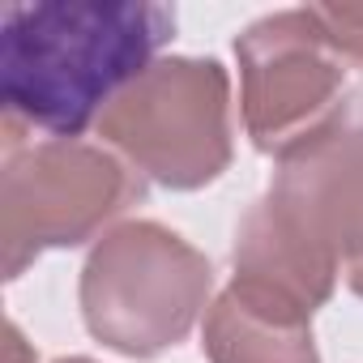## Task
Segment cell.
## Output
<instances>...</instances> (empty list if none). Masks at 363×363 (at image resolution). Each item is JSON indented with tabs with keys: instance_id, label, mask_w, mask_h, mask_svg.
<instances>
[{
	"instance_id": "cell-3",
	"label": "cell",
	"mask_w": 363,
	"mask_h": 363,
	"mask_svg": "<svg viewBox=\"0 0 363 363\" xmlns=\"http://www.w3.org/2000/svg\"><path fill=\"white\" fill-rule=\"evenodd\" d=\"M214 269L162 223H120L111 227L82 269V316L86 329L128 354L154 359L184 342L201 312H210Z\"/></svg>"
},
{
	"instance_id": "cell-4",
	"label": "cell",
	"mask_w": 363,
	"mask_h": 363,
	"mask_svg": "<svg viewBox=\"0 0 363 363\" xmlns=\"http://www.w3.org/2000/svg\"><path fill=\"white\" fill-rule=\"evenodd\" d=\"M99 137L141 179L206 189L231 167V77L214 56H162L99 116Z\"/></svg>"
},
{
	"instance_id": "cell-9",
	"label": "cell",
	"mask_w": 363,
	"mask_h": 363,
	"mask_svg": "<svg viewBox=\"0 0 363 363\" xmlns=\"http://www.w3.org/2000/svg\"><path fill=\"white\" fill-rule=\"evenodd\" d=\"M35 363V354L26 350V342H22V333H18V325H9V363Z\"/></svg>"
},
{
	"instance_id": "cell-7",
	"label": "cell",
	"mask_w": 363,
	"mask_h": 363,
	"mask_svg": "<svg viewBox=\"0 0 363 363\" xmlns=\"http://www.w3.org/2000/svg\"><path fill=\"white\" fill-rule=\"evenodd\" d=\"M201 346L210 363H320L312 312L248 278H231L210 303Z\"/></svg>"
},
{
	"instance_id": "cell-6",
	"label": "cell",
	"mask_w": 363,
	"mask_h": 363,
	"mask_svg": "<svg viewBox=\"0 0 363 363\" xmlns=\"http://www.w3.org/2000/svg\"><path fill=\"white\" fill-rule=\"evenodd\" d=\"M244 128L261 154H286L342 116L346 60L325 39L312 5L252 22L240 43Z\"/></svg>"
},
{
	"instance_id": "cell-2",
	"label": "cell",
	"mask_w": 363,
	"mask_h": 363,
	"mask_svg": "<svg viewBox=\"0 0 363 363\" xmlns=\"http://www.w3.org/2000/svg\"><path fill=\"white\" fill-rule=\"evenodd\" d=\"M231 261L235 278L308 312L363 261V111L354 103L278 158L269 193L240 218Z\"/></svg>"
},
{
	"instance_id": "cell-11",
	"label": "cell",
	"mask_w": 363,
	"mask_h": 363,
	"mask_svg": "<svg viewBox=\"0 0 363 363\" xmlns=\"http://www.w3.org/2000/svg\"><path fill=\"white\" fill-rule=\"evenodd\" d=\"M56 363H94V359H86V354H73V359H56Z\"/></svg>"
},
{
	"instance_id": "cell-5",
	"label": "cell",
	"mask_w": 363,
	"mask_h": 363,
	"mask_svg": "<svg viewBox=\"0 0 363 363\" xmlns=\"http://www.w3.org/2000/svg\"><path fill=\"white\" fill-rule=\"evenodd\" d=\"M145 197V179L103 145L52 137L9 145L0 171V252L18 278L48 248H77Z\"/></svg>"
},
{
	"instance_id": "cell-12",
	"label": "cell",
	"mask_w": 363,
	"mask_h": 363,
	"mask_svg": "<svg viewBox=\"0 0 363 363\" xmlns=\"http://www.w3.org/2000/svg\"><path fill=\"white\" fill-rule=\"evenodd\" d=\"M350 103H354V107H359V111H363V90H359V94H354V99H350Z\"/></svg>"
},
{
	"instance_id": "cell-8",
	"label": "cell",
	"mask_w": 363,
	"mask_h": 363,
	"mask_svg": "<svg viewBox=\"0 0 363 363\" xmlns=\"http://www.w3.org/2000/svg\"><path fill=\"white\" fill-rule=\"evenodd\" d=\"M312 13L346 69H363V5H312Z\"/></svg>"
},
{
	"instance_id": "cell-1",
	"label": "cell",
	"mask_w": 363,
	"mask_h": 363,
	"mask_svg": "<svg viewBox=\"0 0 363 363\" xmlns=\"http://www.w3.org/2000/svg\"><path fill=\"white\" fill-rule=\"evenodd\" d=\"M175 35V9L145 0L9 5L0 22L5 124L77 137L124 94Z\"/></svg>"
},
{
	"instance_id": "cell-10",
	"label": "cell",
	"mask_w": 363,
	"mask_h": 363,
	"mask_svg": "<svg viewBox=\"0 0 363 363\" xmlns=\"http://www.w3.org/2000/svg\"><path fill=\"white\" fill-rule=\"evenodd\" d=\"M346 282H350V291H354V295H359V299H363V261H359V265H350V269H346Z\"/></svg>"
}]
</instances>
